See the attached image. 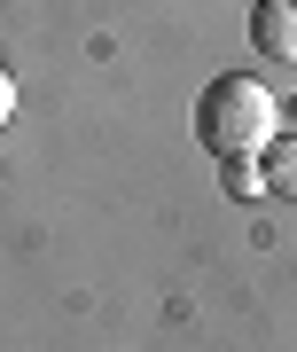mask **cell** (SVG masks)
<instances>
[{
	"label": "cell",
	"mask_w": 297,
	"mask_h": 352,
	"mask_svg": "<svg viewBox=\"0 0 297 352\" xmlns=\"http://www.w3.org/2000/svg\"><path fill=\"white\" fill-rule=\"evenodd\" d=\"M274 126H282V110H274V94L258 87V78H243V71H227V78H211L204 102H196V141L211 157H258Z\"/></svg>",
	"instance_id": "cell-1"
},
{
	"label": "cell",
	"mask_w": 297,
	"mask_h": 352,
	"mask_svg": "<svg viewBox=\"0 0 297 352\" xmlns=\"http://www.w3.org/2000/svg\"><path fill=\"white\" fill-rule=\"evenodd\" d=\"M250 47L266 63H297V0H250Z\"/></svg>",
	"instance_id": "cell-2"
},
{
	"label": "cell",
	"mask_w": 297,
	"mask_h": 352,
	"mask_svg": "<svg viewBox=\"0 0 297 352\" xmlns=\"http://www.w3.org/2000/svg\"><path fill=\"white\" fill-rule=\"evenodd\" d=\"M258 164H266V188L297 204V133H274L266 149H258Z\"/></svg>",
	"instance_id": "cell-3"
},
{
	"label": "cell",
	"mask_w": 297,
	"mask_h": 352,
	"mask_svg": "<svg viewBox=\"0 0 297 352\" xmlns=\"http://www.w3.org/2000/svg\"><path fill=\"white\" fill-rule=\"evenodd\" d=\"M219 180H227V196H235V204L266 196V164H258V157H219Z\"/></svg>",
	"instance_id": "cell-4"
},
{
	"label": "cell",
	"mask_w": 297,
	"mask_h": 352,
	"mask_svg": "<svg viewBox=\"0 0 297 352\" xmlns=\"http://www.w3.org/2000/svg\"><path fill=\"white\" fill-rule=\"evenodd\" d=\"M8 110H16V78L0 71V126H8Z\"/></svg>",
	"instance_id": "cell-5"
}]
</instances>
